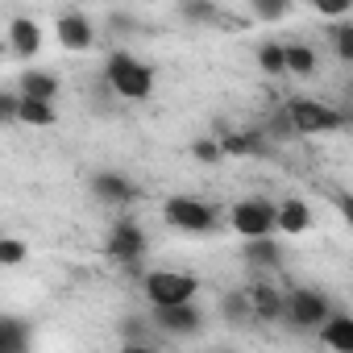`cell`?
<instances>
[{"mask_svg":"<svg viewBox=\"0 0 353 353\" xmlns=\"http://www.w3.org/2000/svg\"><path fill=\"white\" fill-rule=\"evenodd\" d=\"M104 79H108V88H112L117 96H125V100H145V96L154 92V71H150L141 59L125 54V50L108 54V63H104Z\"/></svg>","mask_w":353,"mask_h":353,"instance_id":"cell-1","label":"cell"},{"mask_svg":"<svg viewBox=\"0 0 353 353\" xmlns=\"http://www.w3.org/2000/svg\"><path fill=\"white\" fill-rule=\"evenodd\" d=\"M200 295V279L183 274V270H150L145 274V299L150 307H179V303H196Z\"/></svg>","mask_w":353,"mask_h":353,"instance_id":"cell-2","label":"cell"},{"mask_svg":"<svg viewBox=\"0 0 353 353\" xmlns=\"http://www.w3.org/2000/svg\"><path fill=\"white\" fill-rule=\"evenodd\" d=\"M162 221H166L170 229H179V233L204 237V233L216 229V208L204 204V200H196V196H170V200L162 204Z\"/></svg>","mask_w":353,"mask_h":353,"instance_id":"cell-3","label":"cell"},{"mask_svg":"<svg viewBox=\"0 0 353 353\" xmlns=\"http://www.w3.org/2000/svg\"><path fill=\"white\" fill-rule=\"evenodd\" d=\"M283 112L291 121V133H336L345 125V112H336L324 100H291Z\"/></svg>","mask_w":353,"mask_h":353,"instance_id":"cell-4","label":"cell"},{"mask_svg":"<svg viewBox=\"0 0 353 353\" xmlns=\"http://www.w3.org/2000/svg\"><path fill=\"white\" fill-rule=\"evenodd\" d=\"M229 225L241 241H258V237H274V204L254 196V200H237L229 212Z\"/></svg>","mask_w":353,"mask_h":353,"instance_id":"cell-5","label":"cell"},{"mask_svg":"<svg viewBox=\"0 0 353 353\" xmlns=\"http://www.w3.org/2000/svg\"><path fill=\"white\" fill-rule=\"evenodd\" d=\"M283 316H287L295 328H320V324L332 316V299H328L324 291L299 287V291L283 295Z\"/></svg>","mask_w":353,"mask_h":353,"instance_id":"cell-6","label":"cell"},{"mask_svg":"<svg viewBox=\"0 0 353 353\" xmlns=\"http://www.w3.org/2000/svg\"><path fill=\"white\" fill-rule=\"evenodd\" d=\"M150 324L170 332V336H200L204 328V312L196 303H179V307H154L150 312Z\"/></svg>","mask_w":353,"mask_h":353,"instance_id":"cell-7","label":"cell"},{"mask_svg":"<svg viewBox=\"0 0 353 353\" xmlns=\"http://www.w3.org/2000/svg\"><path fill=\"white\" fill-rule=\"evenodd\" d=\"M54 38H59L63 50H92V46H96V26H92L88 13L71 9V13H63V17L54 21Z\"/></svg>","mask_w":353,"mask_h":353,"instance_id":"cell-8","label":"cell"},{"mask_svg":"<svg viewBox=\"0 0 353 353\" xmlns=\"http://www.w3.org/2000/svg\"><path fill=\"white\" fill-rule=\"evenodd\" d=\"M141 254H145V233L133 221L112 225V233H108V258L121 262V266H129V262H141Z\"/></svg>","mask_w":353,"mask_h":353,"instance_id":"cell-9","label":"cell"},{"mask_svg":"<svg viewBox=\"0 0 353 353\" xmlns=\"http://www.w3.org/2000/svg\"><path fill=\"white\" fill-rule=\"evenodd\" d=\"M92 196H96L100 204H129V200L137 196V188L125 179L121 170H96V174H92Z\"/></svg>","mask_w":353,"mask_h":353,"instance_id":"cell-10","label":"cell"},{"mask_svg":"<svg viewBox=\"0 0 353 353\" xmlns=\"http://www.w3.org/2000/svg\"><path fill=\"white\" fill-rule=\"evenodd\" d=\"M9 46H13L17 59H38V50H42V30H38V21L13 17V21H9Z\"/></svg>","mask_w":353,"mask_h":353,"instance_id":"cell-11","label":"cell"},{"mask_svg":"<svg viewBox=\"0 0 353 353\" xmlns=\"http://www.w3.org/2000/svg\"><path fill=\"white\" fill-rule=\"evenodd\" d=\"M241 295H245L254 320H279V316H283V291H274L270 283H254V287L241 291Z\"/></svg>","mask_w":353,"mask_h":353,"instance_id":"cell-12","label":"cell"},{"mask_svg":"<svg viewBox=\"0 0 353 353\" xmlns=\"http://www.w3.org/2000/svg\"><path fill=\"white\" fill-rule=\"evenodd\" d=\"M307 225H312V212H307V204H303V200L287 196V200L274 208V229H283L287 237H299V233H307Z\"/></svg>","mask_w":353,"mask_h":353,"instance_id":"cell-13","label":"cell"},{"mask_svg":"<svg viewBox=\"0 0 353 353\" xmlns=\"http://www.w3.org/2000/svg\"><path fill=\"white\" fill-rule=\"evenodd\" d=\"M54 96H59V75L38 71V67L21 71V100H42V104H54Z\"/></svg>","mask_w":353,"mask_h":353,"instance_id":"cell-14","label":"cell"},{"mask_svg":"<svg viewBox=\"0 0 353 353\" xmlns=\"http://www.w3.org/2000/svg\"><path fill=\"white\" fill-rule=\"evenodd\" d=\"M320 336H324L328 349H336V353H353V316H345V312L328 316V320L320 324Z\"/></svg>","mask_w":353,"mask_h":353,"instance_id":"cell-15","label":"cell"},{"mask_svg":"<svg viewBox=\"0 0 353 353\" xmlns=\"http://www.w3.org/2000/svg\"><path fill=\"white\" fill-rule=\"evenodd\" d=\"M245 262H250V266H262V270H279V266H283V245H279L274 237L245 241Z\"/></svg>","mask_w":353,"mask_h":353,"instance_id":"cell-16","label":"cell"},{"mask_svg":"<svg viewBox=\"0 0 353 353\" xmlns=\"http://www.w3.org/2000/svg\"><path fill=\"white\" fill-rule=\"evenodd\" d=\"M30 345V328L17 316H0V353H26Z\"/></svg>","mask_w":353,"mask_h":353,"instance_id":"cell-17","label":"cell"},{"mask_svg":"<svg viewBox=\"0 0 353 353\" xmlns=\"http://www.w3.org/2000/svg\"><path fill=\"white\" fill-rule=\"evenodd\" d=\"M283 71H291V75H312V71H316V50L303 46V42L283 46Z\"/></svg>","mask_w":353,"mask_h":353,"instance_id":"cell-18","label":"cell"},{"mask_svg":"<svg viewBox=\"0 0 353 353\" xmlns=\"http://www.w3.org/2000/svg\"><path fill=\"white\" fill-rule=\"evenodd\" d=\"M17 121H21V125H34V129H46V125H54V104L21 100V96H17Z\"/></svg>","mask_w":353,"mask_h":353,"instance_id":"cell-19","label":"cell"},{"mask_svg":"<svg viewBox=\"0 0 353 353\" xmlns=\"http://www.w3.org/2000/svg\"><path fill=\"white\" fill-rule=\"evenodd\" d=\"M258 67L266 75H283V42H262L258 46Z\"/></svg>","mask_w":353,"mask_h":353,"instance_id":"cell-20","label":"cell"},{"mask_svg":"<svg viewBox=\"0 0 353 353\" xmlns=\"http://www.w3.org/2000/svg\"><path fill=\"white\" fill-rule=\"evenodd\" d=\"M225 320L229 324H254V312H250V303H245L241 291L237 295H225Z\"/></svg>","mask_w":353,"mask_h":353,"instance_id":"cell-21","label":"cell"},{"mask_svg":"<svg viewBox=\"0 0 353 353\" xmlns=\"http://www.w3.org/2000/svg\"><path fill=\"white\" fill-rule=\"evenodd\" d=\"M26 241H17V237H0V266H21L26 262Z\"/></svg>","mask_w":353,"mask_h":353,"instance_id":"cell-22","label":"cell"},{"mask_svg":"<svg viewBox=\"0 0 353 353\" xmlns=\"http://www.w3.org/2000/svg\"><path fill=\"white\" fill-rule=\"evenodd\" d=\"M287 13H291L287 0H254V17H262V21H283Z\"/></svg>","mask_w":353,"mask_h":353,"instance_id":"cell-23","label":"cell"},{"mask_svg":"<svg viewBox=\"0 0 353 353\" xmlns=\"http://www.w3.org/2000/svg\"><path fill=\"white\" fill-rule=\"evenodd\" d=\"M192 154H196L200 162H208V166H216V162L225 158V150H221V137H200V141L192 145Z\"/></svg>","mask_w":353,"mask_h":353,"instance_id":"cell-24","label":"cell"},{"mask_svg":"<svg viewBox=\"0 0 353 353\" xmlns=\"http://www.w3.org/2000/svg\"><path fill=\"white\" fill-rule=\"evenodd\" d=\"M179 13H183L188 21H208V26H221V21H225V13L212 9V5H183Z\"/></svg>","mask_w":353,"mask_h":353,"instance_id":"cell-25","label":"cell"},{"mask_svg":"<svg viewBox=\"0 0 353 353\" xmlns=\"http://www.w3.org/2000/svg\"><path fill=\"white\" fill-rule=\"evenodd\" d=\"M332 42H336L341 63H353V26H336L332 30Z\"/></svg>","mask_w":353,"mask_h":353,"instance_id":"cell-26","label":"cell"},{"mask_svg":"<svg viewBox=\"0 0 353 353\" xmlns=\"http://www.w3.org/2000/svg\"><path fill=\"white\" fill-rule=\"evenodd\" d=\"M5 121H17V96L0 92V125H5Z\"/></svg>","mask_w":353,"mask_h":353,"instance_id":"cell-27","label":"cell"},{"mask_svg":"<svg viewBox=\"0 0 353 353\" xmlns=\"http://www.w3.org/2000/svg\"><path fill=\"white\" fill-rule=\"evenodd\" d=\"M121 328H125V336H129V341H141V336H145V320H125Z\"/></svg>","mask_w":353,"mask_h":353,"instance_id":"cell-28","label":"cell"},{"mask_svg":"<svg viewBox=\"0 0 353 353\" xmlns=\"http://www.w3.org/2000/svg\"><path fill=\"white\" fill-rule=\"evenodd\" d=\"M121 353H158V349H154V345H145V341H129Z\"/></svg>","mask_w":353,"mask_h":353,"instance_id":"cell-29","label":"cell"},{"mask_svg":"<svg viewBox=\"0 0 353 353\" xmlns=\"http://www.w3.org/2000/svg\"><path fill=\"white\" fill-rule=\"evenodd\" d=\"M216 353H237V349H216Z\"/></svg>","mask_w":353,"mask_h":353,"instance_id":"cell-30","label":"cell"}]
</instances>
